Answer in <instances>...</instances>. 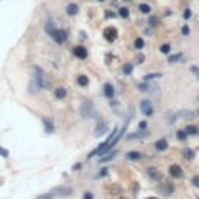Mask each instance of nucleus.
<instances>
[{
	"label": "nucleus",
	"mask_w": 199,
	"mask_h": 199,
	"mask_svg": "<svg viewBox=\"0 0 199 199\" xmlns=\"http://www.w3.org/2000/svg\"><path fill=\"white\" fill-rule=\"evenodd\" d=\"M72 193H73V190L70 187H56V188H53L51 191L38 196V199H55L58 196H70Z\"/></svg>",
	"instance_id": "1"
},
{
	"label": "nucleus",
	"mask_w": 199,
	"mask_h": 199,
	"mask_svg": "<svg viewBox=\"0 0 199 199\" xmlns=\"http://www.w3.org/2000/svg\"><path fill=\"white\" fill-rule=\"evenodd\" d=\"M34 83L38 87L48 90L50 89V79L47 78V75L44 73V70L41 67H34Z\"/></svg>",
	"instance_id": "2"
},
{
	"label": "nucleus",
	"mask_w": 199,
	"mask_h": 199,
	"mask_svg": "<svg viewBox=\"0 0 199 199\" xmlns=\"http://www.w3.org/2000/svg\"><path fill=\"white\" fill-rule=\"evenodd\" d=\"M50 38L55 41L56 44H66L67 39H69V36H67V31L64 30H61V28H53L50 31Z\"/></svg>",
	"instance_id": "3"
},
{
	"label": "nucleus",
	"mask_w": 199,
	"mask_h": 199,
	"mask_svg": "<svg viewBox=\"0 0 199 199\" xmlns=\"http://www.w3.org/2000/svg\"><path fill=\"white\" fill-rule=\"evenodd\" d=\"M81 115L86 117V118H92V117L95 115V109H93L92 103H89V101L83 103V106H81Z\"/></svg>",
	"instance_id": "4"
},
{
	"label": "nucleus",
	"mask_w": 199,
	"mask_h": 199,
	"mask_svg": "<svg viewBox=\"0 0 199 199\" xmlns=\"http://www.w3.org/2000/svg\"><path fill=\"white\" fill-rule=\"evenodd\" d=\"M140 111H142L145 115L151 117L152 114H154V107H152V103L149 101V100H142V103H140Z\"/></svg>",
	"instance_id": "5"
},
{
	"label": "nucleus",
	"mask_w": 199,
	"mask_h": 199,
	"mask_svg": "<svg viewBox=\"0 0 199 199\" xmlns=\"http://www.w3.org/2000/svg\"><path fill=\"white\" fill-rule=\"evenodd\" d=\"M103 36L106 38V41L112 42V41H115L117 38H118V31H117V28H114V26H107V28L104 30V33H103Z\"/></svg>",
	"instance_id": "6"
},
{
	"label": "nucleus",
	"mask_w": 199,
	"mask_h": 199,
	"mask_svg": "<svg viewBox=\"0 0 199 199\" xmlns=\"http://www.w3.org/2000/svg\"><path fill=\"white\" fill-rule=\"evenodd\" d=\"M168 173L171 177H174V179H180V177H184V170L180 168L179 165H171L170 170H168Z\"/></svg>",
	"instance_id": "7"
},
{
	"label": "nucleus",
	"mask_w": 199,
	"mask_h": 199,
	"mask_svg": "<svg viewBox=\"0 0 199 199\" xmlns=\"http://www.w3.org/2000/svg\"><path fill=\"white\" fill-rule=\"evenodd\" d=\"M73 55L76 58H79V59H86L89 53H87L86 47H83V45H76V47H73Z\"/></svg>",
	"instance_id": "8"
},
{
	"label": "nucleus",
	"mask_w": 199,
	"mask_h": 199,
	"mask_svg": "<svg viewBox=\"0 0 199 199\" xmlns=\"http://www.w3.org/2000/svg\"><path fill=\"white\" fill-rule=\"evenodd\" d=\"M146 174H148V177L152 179V180H160V179H162L160 171H159L156 167H149V168L146 170Z\"/></svg>",
	"instance_id": "9"
},
{
	"label": "nucleus",
	"mask_w": 199,
	"mask_h": 199,
	"mask_svg": "<svg viewBox=\"0 0 199 199\" xmlns=\"http://www.w3.org/2000/svg\"><path fill=\"white\" fill-rule=\"evenodd\" d=\"M103 93H104V96H106V98L112 100V98L115 96V89H114V86H112L111 83H106V84H104V87H103Z\"/></svg>",
	"instance_id": "10"
},
{
	"label": "nucleus",
	"mask_w": 199,
	"mask_h": 199,
	"mask_svg": "<svg viewBox=\"0 0 199 199\" xmlns=\"http://www.w3.org/2000/svg\"><path fill=\"white\" fill-rule=\"evenodd\" d=\"M154 148L157 149V151H167L168 149V142L165 140V139H160V140H157L156 143H154Z\"/></svg>",
	"instance_id": "11"
},
{
	"label": "nucleus",
	"mask_w": 199,
	"mask_h": 199,
	"mask_svg": "<svg viewBox=\"0 0 199 199\" xmlns=\"http://www.w3.org/2000/svg\"><path fill=\"white\" fill-rule=\"evenodd\" d=\"M55 96H56V100H64L66 96H67V89L66 87H56L55 89Z\"/></svg>",
	"instance_id": "12"
},
{
	"label": "nucleus",
	"mask_w": 199,
	"mask_h": 199,
	"mask_svg": "<svg viewBox=\"0 0 199 199\" xmlns=\"http://www.w3.org/2000/svg\"><path fill=\"white\" fill-rule=\"evenodd\" d=\"M159 190H160V193H164V194H171L174 191V185L173 184H164V185L159 187Z\"/></svg>",
	"instance_id": "13"
},
{
	"label": "nucleus",
	"mask_w": 199,
	"mask_h": 199,
	"mask_svg": "<svg viewBox=\"0 0 199 199\" xmlns=\"http://www.w3.org/2000/svg\"><path fill=\"white\" fill-rule=\"evenodd\" d=\"M142 159V154L139 151H131V152H128L126 154V160H131V162H137V160H140Z\"/></svg>",
	"instance_id": "14"
},
{
	"label": "nucleus",
	"mask_w": 199,
	"mask_h": 199,
	"mask_svg": "<svg viewBox=\"0 0 199 199\" xmlns=\"http://www.w3.org/2000/svg\"><path fill=\"white\" fill-rule=\"evenodd\" d=\"M78 11H79V8H78L76 3H69L67 8H66V13L69 16H75V14H78Z\"/></svg>",
	"instance_id": "15"
},
{
	"label": "nucleus",
	"mask_w": 199,
	"mask_h": 199,
	"mask_svg": "<svg viewBox=\"0 0 199 199\" xmlns=\"http://www.w3.org/2000/svg\"><path fill=\"white\" fill-rule=\"evenodd\" d=\"M76 84H78L79 87H87V86H89V78H87V75H78Z\"/></svg>",
	"instance_id": "16"
},
{
	"label": "nucleus",
	"mask_w": 199,
	"mask_h": 199,
	"mask_svg": "<svg viewBox=\"0 0 199 199\" xmlns=\"http://www.w3.org/2000/svg\"><path fill=\"white\" fill-rule=\"evenodd\" d=\"M139 10H140V13H143V14H149V13H151V6L146 5V3H142V5L139 6Z\"/></svg>",
	"instance_id": "17"
},
{
	"label": "nucleus",
	"mask_w": 199,
	"mask_h": 199,
	"mask_svg": "<svg viewBox=\"0 0 199 199\" xmlns=\"http://www.w3.org/2000/svg\"><path fill=\"white\" fill-rule=\"evenodd\" d=\"M185 132H187V134H197V132H199V129L196 128L194 124H190V126H187Z\"/></svg>",
	"instance_id": "18"
},
{
	"label": "nucleus",
	"mask_w": 199,
	"mask_h": 199,
	"mask_svg": "<svg viewBox=\"0 0 199 199\" xmlns=\"http://www.w3.org/2000/svg\"><path fill=\"white\" fill-rule=\"evenodd\" d=\"M114 157H115V152H111V154H107V156H104V157L100 159V164H106V162H109Z\"/></svg>",
	"instance_id": "19"
},
{
	"label": "nucleus",
	"mask_w": 199,
	"mask_h": 199,
	"mask_svg": "<svg viewBox=\"0 0 199 199\" xmlns=\"http://www.w3.org/2000/svg\"><path fill=\"white\" fill-rule=\"evenodd\" d=\"M118 16L124 17V19H126V17H129V10H128V8H120V10H118Z\"/></svg>",
	"instance_id": "20"
},
{
	"label": "nucleus",
	"mask_w": 199,
	"mask_h": 199,
	"mask_svg": "<svg viewBox=\"0 0 199 199\" xmlns=\"http://www.w3.org/2000/svg\"><path fill=\"white\" fill-rule=\"evenodd\" d=\"M134 45H135V48H137V50H142L143 45H145V42H143L142 38H137V39H135V42H134Z\"/></svg>",
	"instance_id": "21"
},
{
	"label": "nucleus",
	"mask_w": 199,
	"mask_h": 199,
	"mask_svg": "<svg viewBox=\"0 0 199 199\" xmlns=\"http://www.w3.org/2000/svg\"><path fill=\"white\" fill-rule=\"evenodd\" d=\"M123 73L124 75H131L132 73V64H124L123 66Z\"/></svg>",
	"instance_id": "22"
},
{
	"label": "nucleus",
	"mask_w": 199,
	"mask_h": 199,
	"mask_svg": "<svg viewBox=\"0 0 199 199\" xmlns=\"http://www.w3.org/2000/svg\"><path fill=\"white\" fill-rule=\"evenodd\" d=\"M184 156H185L187 159H193V157H194V152H193V149L185 148V149H184Z\"/></svg>",
	"instance_id": "23"
},
{
	"label": "nucleus",
	"mask_w": 199,
	"mask_h": 199,
	"mask_svg": "<svg viewBox=\"0 0 199 199\" xmlns=\"http://www.w3.org/2000/svg\"><path fill=\"white\" fill-rule=\"evenodd\" d=\"M180 58H182V53H177V55L170 56V58H168V62H176V61H179Z\"/></svg>",
	"instance_id": "24"
},
{
	"label": "nucleus",
	"mask_w": 199,
	"mask_h": 199,
	"mask_svg": "<svg viewBox=\"0 0 199 199\" xmlns=\"http://www.w3.org/2000/svg\"><path fill=\"white\" fill-rule=\"evenodd\" d=\"M170 50H171L170 44H164V45L160 47V51H162V53H165V55H167V53H170Z\"/></svg>",
	"instance_id": "25"
},
{
	"label": "nucleus",
	"mask_w": 199,
	"mask_h": 199,
	"mask_svg": "<svg viewBox=\"0 0 199 199\" xmlns=\"http://www.w3.org/2000/svg\"><path fill=\"white\" fill-rule=\"evenodd\" d=\"M176 135H177L179 140H185V139H187V132H185V131H177Z\"/></svg>",
	"instance_id": "26"
},
{
	"label": "nucleus",
	"mask_w": 199,
	"mask_h": 199,
	"mask_svg": "<svg viewBox=\"0 0 199 199\" xmlns=\"http://www.w3.org/2000/svg\"><path fill=\"white\" fill-rule=\"evenodd\" d=\"M44 123H45V129H47V132H53L51 121H48V120H44Z\"/></svg>",
	"instance_id": "27"
},
{
	"label": "nucleus",
	"mask_w": 199,
	"mask_h": 199,
	"mask_svg": "<svg viewBox=\"0 0 199 199\" xmlns=\"http://www.w3.org/2000/svg\"><path fill=\"white\" fill-rule=\"evenodd\" d=\"M154 78H160V73H149V75H146V76H145V79H146V81H149V79H154Z\"/></svg>",
	"instance_id": "28"
},
{
	"label": "nucleus",
	"mask_w": 199,
	"mask_h": 199,
	"mask_svg": "<svg viewBox=\"0 0 199 199\" xmlns=\"http://www.w3.org/2000/svg\"><path fill=\"white\" fill-rule=\"evenodd\" d=\"M104 131H106V126H104V124H101V128H100V126H98V128L95 129V134H96V135H98V134L101 135V134H103Z\"/></svg>",
	"instance_id": "29"
},
{
	"label": "nucleus",
	"mask_w": 199,
	"mask_h": 199,
	"mask_svg": "<svg viewBox=\"0 0 199 199\" xmlns=\"http://www.w3.org/2000/svg\"><path fill=\"white\" fill-rule=\"evenodd\" d=\"M149 23H151V26H157L159 25V19H157V17H151Z\"/></svg>",
	"instance_id": "30"
},
{
	"label": "nucleus",
	"mask_w": 199,
	"mask_h": 199,
	"mask_svg": "<svg viewBox=\"0 0 199 199\" xmlns=\"http://www.w3.org/2000/svg\"><path fill=\"white\" fill-rule=\"evenodd\" d=\"M191 184H193L194 187H197V188H199V176H194V177L191 179Z\"/></svg>",
	"instance_id": "31"
},
{
	"label": "nucleus",
	"mask_w": 199,
	"mask_h": 199,
	"mask_svg": "<svg viewBox=\"0 0 199 199\" xmlns=\"http://www.w3.org/2000/svg\"><path fill=\"white\" fill-rule=\"evenodd\" d=\"M83 199H95V196L90 193V191H86L84 193V196H83Z\"/></svg>",
	"instance_id": "32"
},
{
	"label": "nucleus",
	"mask_w": 199,
	"mask_h": 199,
	"mask_svg": "<svg viewBox=\"0 0 199 199\" xmlns=\"http://www.w3.org/2000/svg\"><path fill=\"white\" fill-rule=\"evenodd\" d=\"M184 17H185V19H190V17H191V11H190L188 8H187V10L184 11Z\"/></svg>",
	"instance_id": "33"
},
{
	"label": "nucleus",
	"mask_w": 199,
	"mask_h": 199,
	"mask_svg": "<svg viewBox=\"0 0 199 199\" xmlns=\"http://www.w3.org/2000/svg\"><path fill=\"white\" fill-rule=\"evenodd\" d=\"M139 89L140 90H148V86L146 84H139Z\"/></svg>",
	"instance_id": "34"
},
{
	"label": "nucleus",
	"mask_w": 199,
	"mask_h": 199,
	"mask_svg": "<svg viewBox=\"0 0 199 199\" xmlns=\"http://www.w3.org/2000/svg\"><path fill=\"white\" fill-rule=\"evenodd\" d=\"M106 174H107V170H106V168H104V170H101V171H100V176H101V177H104Z\"/></svg>",
	"instance_id": "35"
},
{
	"label": "nucleus",
	"mask_w": 199,
	"mask_h": 199,
	"mask_svg": "<svg viewBox=\"0 0 199 199\" xmlns=\"http://www.w3.org/2000/svg\"><path fill=\"white\" fill-rule=\"evenodd\" d=\"M146 124H148L146 121H142L140 123V129H146Z\"/></svg>",
	"instance_id": "36"
},
{
	"label": "nucleus",
	"mask_w": 199,
	"mask_h": 199,
	"mask_svg": "<svg viewBox=\"0 0 199 199\" xmlns=\"http://www.w3.org/2000/svg\"><path fill=\"white\" fill-rule=\"evenodd\" d=\"M0 154H2V156H5V157H6V156H8V152H6V151H5L3 148H0Z\"/></svg>",
	"instance_id": "37"
},
{
	"label": "nucleus",
	"mask_w": 199,
	"mask_h": 199,
	"mask_svg": "<svg viewBox=\"0 0 199 199\" xmlns=\"http://www.w3.org/2000/svg\"><path fill=\"white\" fill-rule=\"evenodd\" d=\"M182 33H184V34H188V26H184V28H182Z\"/></svg>",
	"instance_id": "38"
},
{
	"label": "nucleus",
	"mask_w": 199,
	"mask_h": 199,
	"mask_svg": "<svg viewBox=\"0 0 199 199\" xmlns=\"http://www.w3.org/2000/svg\"><path fill=\"white\" fill-rule=\"evenodd\" d=\"M148 199H157V197H148Z\"/></svg>",
	"instance_id": "39"
},
{
	"label": "nucleus",
	"mask_w": 199,
	"mask_h": 199,
	"mask_svg": "<svg viewBox=\"0 0 199 199\" xmlns=\"http://www.w3.org/2000/svg\"><path fill=\"white\" fill-rule=\"evenodd\" d=\"M98 2H104V0H98Z\"/></svg>",
	"instance_id": "40"
},
{
	"label": "nucleus",
	"mask_w": 199,
	"mask_h": 199,
	"mask_svg": "<svg viewBox=\"0 0 199 199\" xmlns=\"http://www.w3.org/2000/svg\"><path fill=\"white\" fill-rule=\"evenodd\" d=\"M124 2H129V0H124Z\"/></svg>",
	"instance_id": "41"
},
{
	"label": "nucleus",
	"mask_w": 199,
	"mask_h": 199,
	"mask_svg": "<svg viewBox=\"0 0 199 199\" xmlns=\"http://www.w3.org/2000/svg\"><path fill=\"white\" fill-rule=\"evenodd\" d=\"M197 115H199V112H197Z\"/></svg>",
	"instance_id": "42"
}]
</instances>
